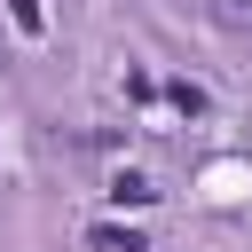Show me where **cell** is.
<instances>
[{
  "label": "cell",
  "mask_w": 252,
  "mask_h": 252,
  "mask_svg": "<svg viewBox=\"0 0 252 252\" xmlns=\"http://www.w3.org/2000/svg\"><path fill=\"white\" fill-rule=\"evenodd\" d=\"M165 102H173V110H189V118H197V110H205V87H189V79H173V87H165Z\"/></svg>",
  "instance_id": "3957f363"
},
{
  "label": "cell",
  "mask_w": 252,
  "mask_h": 252,
  "mask_svg": "<svg viewBox=\"0 0 252 252\" xmlns=\"http://www.w3.org/2000/svg\"><path fill=\"white\" fill-rule=\"evenodd\" d=\"M94 252H150V244H142L134 228H110V220H102V228H94Z\"/></svg>",
  "instance_id": "7a4b0ae2"
},
{
  "label": "cell",
  "mask_w": 252,
  "mask_h": 252,
  "mask_svg": "<svg viewBox=\"0 0 252 252\" xmlns=\"http://www.w3.org/2000/svg\"><path fill=\"white\" fill-rule=\"evenodd\" d=\"M110 205H158V181H142V173H118V181H110Z\"/></svg>",
  "instance_id": "6da1fadb"
},
{
  "label": "cell",
  "mask_w": 252,
  "mask_h": 252,
  "mask_svg": "<svg viewBox=\"0 0 252 252\" xmlns=\"http://www.w3.org/2000/svg\"><path fill=\"white\" fill-rule=\"evenodd\" d=\"M8 16H16L24 32H47V8H39V0H8Z\"/></svg>",
  "instance_id": "277c9868"
}]
</instances>
